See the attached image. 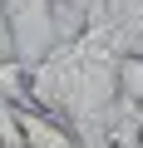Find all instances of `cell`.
<instances>
[{"label": "cell", "mask_w": 143, "mask_h": 148, "mask_svg": "<svg viewBox=\"0 0 143 148\" xmlns=\"http://www.w3.org/2000/svg\"><path fill=\"white\" fill-rule=\"evenodd\" d=\"M54 10L59 15H74V30H84L94 20V0H54Z\"/></svg>", "instance_id": "cell-4"}, {"label": "cell", "mask_w": 143, "mask_h": 148, "mask_svg": "<svg viewBox=\"0 0 143 148\" xmlns=\"http://www.w3.org/2000/svg\"><path fill=\"white\" fill-rule=\"evenodd\" d=\"M104 5H114V0H94V20H99V15H104Z\"/></svg>", "instance_id": "cell-5"}, {"label": "cell", "mask_w": 143, "mask_h": 148, "mask_svg": "<svg viewBox=\"0 0 143 148\" xmlns=\"http://www.w3.org/2000/svg\"><path fill=\"white\" fill-rule=\"evenodd\" d=\"M15 123H20V138L25 148H89L64 119L44 114L40 104H15Z\"/></svg>", "instance_id": "cell-2"}, {"label": "cell", "mask_w": 143, "mask_h": 148, "mask_svg": "<svg viewBox=\"0 0 143 148\" xmlns=\"http://www.w3.org/2000/svg\"><path fill=\"white\" fill-rule=\"evenodd\" d=\"M0 25H5L10 54L25 59L30 69H35L49 49H59V40H64L54 0H0Z\"/></svg>", "instance_id": "cell-1"}, {"label": "cell", "mask_w": 143, "mask_h": 148, "mask_svg": "<svg viewBox=\"0 0 143 148\" xmlns=\"http://www.w3.org/2000/svg\"><path fill=\"white\" fill-rule=\"evenodd\" d=\"M118 104L143 114V49L118 54Z\"/></svg>", "instance_id": "cell-3"}]
</instances>
